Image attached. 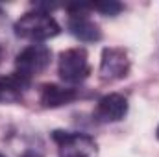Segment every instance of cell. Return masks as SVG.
<instances>
[{"instance_id": "obj_1", "label": "cell", "mask_w": 159, "mask_h": 157, "mask_svg": "<svg viewBox=\"0 0 159 157\" xmlns=\"http://www.w3.org/2000/svg\"><path fill=\"white\" fill-rule=\"evenodd\" d=\"M15 35L22 37V39H30V41H46L56 37L61 28L56 22V19L46 13V11H30L24 13L13 26Z\"/></svg>"}, {"instance_id": "obj_2", "label": "cell", "mask_w": 159, "mask_h": 157, "mask_svg": "<svg viewBox=\"0 0 159 157\" xmlns=\"http://www.w3.org/2000/svg\"><path fill=\"white\" fill-rule=\"evenodd\" d=\"M52 52L44 44H30L26 46L15 59V76L22 79L26 85L32 83V79L44 72L50 65Z\"/></svg>"}, {"instance_id": "obj_3", "label": "cell", "mask_w": 159, "mask_h": 157, "mask_svg": "<svg viewBox=\"0 0 159 157\" xmlns=\"http://www.w3.org/2000/svg\"><path fill=\"white\" fill-rule=\"evenodd\" d=\"M52 141L57 146L59 157H98V146L94 139L81 131H52Z\"/></svg>"}, {"instance_id": "obj_4", "label": "cell", "mask_w": 159, "mask_h": 157, "mask_svg": "<svg viewBox=\"0 0 159 157\" xmlns=\"http://www.w3.org/2000/svg\"><path fill=\"white\" fill-rule=\"evenodd\" d=\"M57 72H59V78L69 85H76L87 79L91 74L87 50L76 46V48H69L61 52L59 61H57Z\"/></svg>"}, {"instance_id": "obj_5", "label": "cell", "mask_w": 159, "mask_h": 157, "mask_svg": "<svg viewBox=\"0 0 159 157\" xmlns=\"http://www.w3.org/2000/svg\"><path fill=\"white\" fill-rule=\"evenodd\" d=\"M131 61L126 48L119 46H107L102 50V61H100V79L106 83H113L124 79L129 74Z\"/></svg>"}, {"instance_id": "obj_6", "label": "cell", "mask_w": 159, "mask_h": 157, "mask_svg": "<svg viewBox=\"0 0 159 157\" xmlns=\"http://www.w3.org/2000/svg\"><path fill=\"white\" fill-rule=\"evenodd\" d=\"M85 6H72L69 7V32L83 43H96L102 39V30L100 26L91 19V15L85 11Z\"/></svg>"}, {"instance_id": "obj_7", "label": "cell", "mask_w": 159, "mask_h": 157, "mask_svg": "<svg viewBox=\"0 0 159 157\" xmlns=\"http://www.w3.org/2000/svg\"><path fill=\"white\" fill-rule=\"evenodd\" d=\"M126 115H128V100L119 92H111V94L102 96L93 111L94 122H98V124L119 122Z\"/></svg>"}, {"instance_id": "obj_8", "label": "cell", "mask_w": 159, "mask_h": 157, "mask_svg": "<svg viewBox=\"0 0 159 157\" xmlns=\"http://www.w3.org/2000/svg\"><path fill=\"white\" fill-rule=\"evenodd\" d=\"M80 96H81L80 89H76V87H61L56 83H44L39 89V102L46 109L67 105V104L78 100Z\"/></svg>"}, {"instance_id": "obj_9", "label": "cell", "mask_w": 159, "mask_h": 157, "mask_svg": "<svg viewBox=\"0 0 159 157\" xmlns=\"http://www.w3.org/2000/svg\"><path fill=\"white\" fill-rule=\"evenodd\" d=\"M28 87L30 85H26L15 74L0 76V102H17V100H20Z\"/></svg>"}, {"instance_id": "obj_10", "label": "cell", "mask_w": 159, "mask_h": 157, "mask_svg": "<svg viewBox=\"0 0 159 157\" xmlns=\"http://www.w3.org/2000/svg\"><path fill=\"white\" fill-rule=\"evenodd\" d=\"M93 9H96V11H100V13H104V15H117L122 11V4L119 2H104V4H94V6H91Z\"/></svg>"}, {"instance_id": "obj_11", "label": "cell", "mask_w": 159, "mask_h": 157, "mask_svg": "<svg viewBox=\"0 0 159 157\" xmlns=\"http://www.w3.org/2000/svg\"><path fill=\"white\" fill-rule=\"evenodd\" d=\"M22 157H43V155L37 154V152H34V150H28V152H24V154H22Z\"/></svg>"}, {"instance_id": "obj_12", "label": "cell", "mask_w": 159, "mask_h": 157, "mask_svg": "<svg viewBox=\"0 0 159 157\" xmlns=\"http://www.w3.org/2000/svg\"><path fill=\"white\" fill-rule=\"evenodd\" d=\"M2 57H4V48H2V44H0V61H2Z\"/></svg>"}, {"instance_id": "obj_13", "label": "cell", "mask_w": 159, "mask_h": 157, "mask_svg": "<svg viewBox=\"0 0 159 157\" xmlns=\"http://www.w3.org/2000/svg\"><path fill=\"white\" fill-rule=\"evenodd\" d=\"M156 135H157V139H159V126H157V131H156Z\"/></svg>"}, {"instance_id": "obj_14", "label": "cell", "mask_w": 159, "mask_h": 157, "mask_svg": "<svg viewBox=\"0 0 159 157\" xmlns=\"http://www.w3.org/2000/svg\"><path fill=\"white\" fill-rule=\"evenodd\" d=\"M0 157H6V155H4V154H0Z\"/></svg>"}]
</instances>
